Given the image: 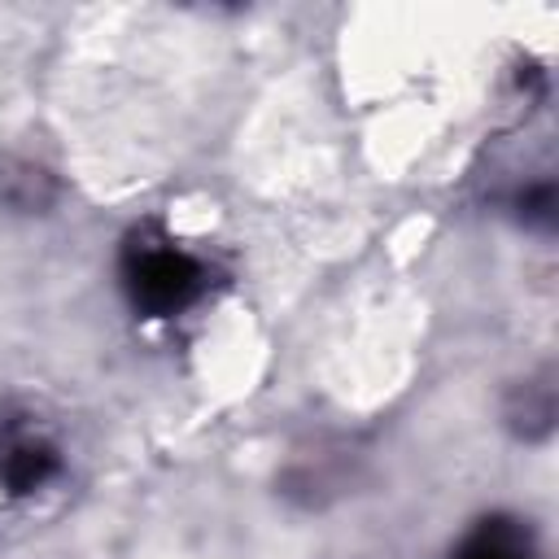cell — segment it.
Masks as SVG:
<instances>
[{
  "label": "cell",
  "instance_id": "obj_1",
  "mask_svg": "<svg viewBox=\"0 0 559 559\" xmlns=\"http://www.w3.org/2000/svg\"><path fill=\"white\" fill-rule=\"evenodd\" d=\"M122 275H127L131 301L153 319H166V314L183 310L205 284L201 280V262L192 253L175 249L170 240H135L127 249Z\"/></svg>",
  "mask_w": 559,
  "mask_h": 559
},
{
  "label": "cell",
  "instance_id": "obj_2",
  "mask_svg": "<svg viewBox=\"0 0 559 559\" xmlns=\"http://www.w3.org/2000/svg\"><path fill=\"white\" fill-rule=\"evenodd\" d=\"M57 467V454L44 441H13L0 459V480L9 493H31L39 489Z\"/></svg>",
  "mask_w": 559,
  "mask_h": 559
},
{
  "label": "cell",
  "instance_id": "obj_3",
  "mask_svg": "<svg viewBox=\"0 0 559 559\" xmlns=\"http://www.w3.org/2000/svg\"><path fill=\"white\" fill-rule=\"evenodd\" d=\"M459 559H528V546L520 537V528H511L507 520H485L467 546L459 550Z\"/></svg>",
  "mask_w": 559,
  "mask_h": 559
}]
</instances>
